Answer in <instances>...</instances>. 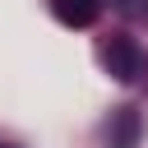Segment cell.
Instances as JSON below:
<instances>
[{
  "label": "cell",
  "instance_id": "obj_1",
  "mask_svg": "<svg viewBox=\"0 0 148 148\" xmlns=\"http://www.w3.org/2000/svg\"><path fill=\"white\" fill-rule=\"evenodd\" d=\"M102 65H106L120 83H130V79L139 74V51H134V42H130V37H111V42L102 46Z\"/></svg>",
  "mask_w": 148,
  "mask_h": 148
},
{
  "label": "cell",
  "instance_id": "obj_2",
  "mask_svg": "<svg viewBox=\"0 0 148 148\" xmlns=\"http://www.w3.org/2000/svg\"><path fill=\"white\" fill-rule=\"evenodd\" d=\"M51 14L65 28H88L97 18V0H51Z\"/></svg>",
  "mask_w": 148,
  "mask_h": 148
},
{
  "label": "cell",
  "instance_id": "obj_3",
  "mask_svg": "<svg viewBox=\"0 0 148 148\" xmlns=\"http://www.w3.org/2000/svg\"><path fill=\"white\" fill-rule=\"evenodd\" d=\"M134 134H139V116L125 106L116 116V125H111V148H134Z\"/></svg>",
  "mask_w": 148,
  "mask_h": 148
},
{
  "label": "cell",
  "instance_id": "obj_4",
  "mask_svg": "<svg viewBox=\"0 0 148 148\" xmlns=\"http://www.w3.org/2000/svg\"><path fill=\"white\" fill-rule=\"evenodd\" d=\"M0 148H9V143H0Z\"/></svg>",
  "mask_w": 148,
  "mask_h": 148
}]
</instances>
